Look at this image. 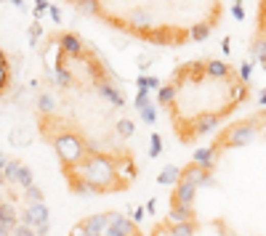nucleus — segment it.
Masks as SVG:
<instances>
[{
    "label": "nucleus",
    "instance_id": "f257e3e1",
    "mask_svg": "<svg viewBox=\"0 0 266 236\" xmlns=\"http://www.w3.org/2000/svg\"><path fill=\"white\" fill-rule=\"evenodd\" d=\"M32 120L75 196H115L141 175L136 114L106 56L75 30H51L37 45Z\"/></svg>",
    "mask_w": 266,
    "mask_h": 236
},
{
    "label": "nucleus",
    "instance_id": "f03ea898",
    "mask_svg": "<svg viewBox=\"0 0 266 236\" xmlns=\"http://www.w3.org/2000/svg\"><path fill=\"white\" fill-rule=\"evenodd\" d=\"M149 236H266V109L226 122L179 167Z\"/></svg>",
    "mask_w": 266,
    "mask_h": 236
},
{
    "label": "nucleus",
    "instance_id": "7ed1b4c3",
    "mask_svg": "<svg viewBox=\"0 0 266 236\" xmlns=\"http://www.w3.org/2000/svg\"><path fill=\"white\" fill-rule=\"evenodd\" d=\"M250 83L242 69L229 61L197 56L170 69L157 93L170 133L181 146H194L210 133L232 122L250 101Z\"/></svg>",
    "mask_w": 266,
    "mask_h": 236
},
{
    "label": "nucleus",
    "instance_id": "20e7f679",
    "mask_svg": "<svg viewBox=\"0 0 266 236\" xmlns=\"http://www.w3.org/2000/svg\"><path fill=\"white\" fill-rule=\"evenodd\" d=\"M80 16L157 48H184L218 30L224 0H64Z\"/></svg>",
    "mask_w": 266,
    "mask_h": 236
},
{
    "label": "nucleus",
    "instance_id": "39448f33",
    "mask_svg": "<svg viewBox=\"0 0 266 236\" xmlns=\"http://www.w3.org/2000/svg\"><path fill=\"white\" fill-rule=\"evenodd\" d=\"M0 236H48L46 196L21 162L0 154Z\"/></svg>",
    "mask_w": 266,
    "mask_h": 236
},
{
    "label": "nucleus",
    "instance_id": "423d86ee",
    "mask_svg": "<svg viewBox=\"0 0 266 236\" xmlns=\"http://www.w3.org/2000/svg\"><path fill=\"white\" fill-rule=\"evenodd\" d=\"M70 236H149V233H144V228H139L136 220H130L117 209H101V213L80 218L70 228Z\"/></svg>",
    "mask_w": 266,
    "mask_h": 236
},
{
    "label": "nucleus",
    "instance_id": "0eeeda50",
    "mask_svg": "<svg viewBox=\"0 0 266 236\" xmlns=\"http://www.w3.org/2000/svg\"><path fill=\"white\" fill-rule=\"evenodd\" d=\"M253 50L266 74V0H256V16H253Z\"/></svg>",
    "mask_w": 266,
    "mask_h": 236
},
{
    "label": "nucleus",
    "instance_id": "6e6552de",
    "mask_svg": "<svg viewBox=\"0 0 266 236\" xmlns=\"http://www.w3.org/2000/svg\"><path fill=\"white\" fill-rule=\"evenodd\" d=\"M6 0H0V6H3ZM13 61L11 56L6 54V48L0 45V101H3L8 93H11V88H13Z\"/></svg>",
    "mask_w": 266,
    "mask_h": 236
}]
</instances>
